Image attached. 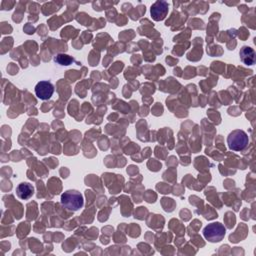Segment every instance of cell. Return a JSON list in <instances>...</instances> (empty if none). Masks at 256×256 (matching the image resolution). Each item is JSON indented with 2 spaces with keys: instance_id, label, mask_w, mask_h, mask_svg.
<instances>
[{
  "instance_id": "obj_3",
  "label": "cell",
  "mask_w": 256,
  "mask_h": 256,
  "mask_svg": "<svg viewBox=\"0 0 256 256\" xmlns=\"http://www.w3.org/2000/svg\"><path fill=\"white\" fill-rule=\"evenodd\" d=\"M225 234L226 228L220 222H212L205 226L203 229L204 238L211 243L220 242L224 238Z\"/></svg>"
},
{
  "instance_id": "obj_7",
  "label": "cell",
  "mask_w": 256,
  "mask_h": 256,
  "mask_svg": "<svg viewBox=\"0 0 256 256\" xmlns=\"http://www.w3.org/2000/svg\"><path fill=\"white\" fill-rule=\"evenodd\" d=\"M241 61L246 65H253L255 63V51L249 46H243L239 52Z\"/></svg>"
},
{
  "instance_id": "obj_2",
  "label": "cell",
  "mask_w": 256,
  "mask_h": 256,
  "mask_svg": "<svg viewBox=\"0 0 256 256\" xmlns=\"http://www.w3.org/2000/svg\"><path fill=\"white\" fill-rule=\"evenodd\" d=\"M61 204L70 211H77L84 205V199L82 194L74 189L66 190L61 195Z\"/></svg>"
},
{
  "instance_id": "obj_6",
  "label": "cell",
  "mask_w": 256,
  "mask_h": 256,
  "mask_svg": "<svg viewBox=\"0 0 256 256\" xmlns=\"http://www.w3.org/2000/svg\"><path fill=\"white\" fill-rule=\"evenodd\" d=\"M33 194H34V187L32 186V184L28 182H21L16 187V195L22 200H27L31 198Z\"/></svg>"
},
{
  "instance_id": "obj_5",
  "label": "cell",
  "mask_w": 256,
  "mask_h": 256,
  "mask_svg": "<svg viewBox=\"0 0 256 256\" xmlns=\"http://www.w3.org/2000/svg\"><path fill=\"white\" fill-rule=\"evenodd\" d=\"M150 13L154 20L156 21L163 20L168 13V3L165 1L155 2L151 7Z\"/></svg>"
},
{
  "instance_id": "obj_4",
  "label": "cell",
  "mask_w": 256,
  "mask_h": 256,
  "mask_svg": "<svg viewBox=\"0 0 256 256\" xmlns=\"http://www.w3.org/2000/svg\"><path fill=\"white\" fill-rule=\"evenodd\" d=\"M54 93V86L49 81H40L35 86V95L41 100H48Z\"/></svg>"
},
{
  "instance_id": "obj_1",
  "label": "cell",
  "mask_w": 256,
  "mask_h": 256,
  "mask_svg": "<svg viewBox=\"0 0 256 256\" xmlns=\"http://www.w3.org/2000/svg\"><path fill=\"white\" fill-rule=\"evenodd\" d=\"M227 144L232 151H243L249 144V137L243 130L236 129L231 131L227 137Z\"/></svg>"
}]
</instances>
